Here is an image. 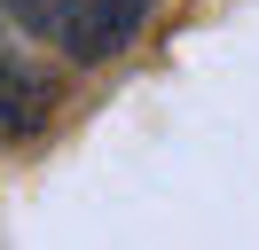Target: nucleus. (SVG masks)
I'll return each mask as SVG.
<instances>
[{
	"mask_svg": "<svg viewBox=\"0 0 259 250\" xmlns=\"http://www.w3.org/2000/svg\"><path fill=\"white\" fill-rule=\"evenodd\" d=\"M0 8L16 16L32 39L63 47L71 62H102V55H118V47L149 24L157 0H0Z\"/></svg>",
	"mask_w": 259,
	"mask_h": 250,
	"instance_id": "nucleus-1",
	"label": "nucleus"
},
{
	"mask_svg": "<svg viewBox=\"0 0 259 250\" xmlns=\"http://www.w3.org/2000/svg\"><path fill=\"white\" fill-rule=\"evenodd\" d=\"M48 109H55L48 71H39V62L0 31V141H32L39 125H48Z\"/></svg>",
	"mask_w": 259,
	"mask_h": 250,
	"instance_id": "nucleus-2",
	"label": "nucleus"
}]
</instances>
